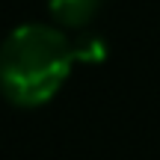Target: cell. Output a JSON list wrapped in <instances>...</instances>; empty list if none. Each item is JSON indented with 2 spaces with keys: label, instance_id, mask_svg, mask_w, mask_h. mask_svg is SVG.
Segmentation results:
<instances>
[{
  "label": "cell",
  "instance_id": "cell-3",
  "mask_svg": "<svg viewBox=\"0 0 160 160\" xmlns=\"http://www.w3.org/2000/svg\"><path fill=\"white\" fill-rule=\"evenodd\" d=\"M71 45H74V59H80V62H101L107 57L104 39L95 33H80Z\"/></svg>",
  "mask_w": 160,
  "mask_h": 160
},
{
  "label": "cell",
  "instance_id": "cell-2",
  "mask_svg": "<svg viewBox=\"0 0 160 160\" xmlns=\"http://www.w3.org/2000/svg\"><path fill=\"white\" fill-rule=\"evenodd\" d=\"M101 9V0H51V15L62 27H86Z\"/></svg>",
  "mask_w": 160,
  "mask_h": 160
},
{
  "label": "cell",
  "instance_id": "cell-1",
  "mask_svg": "<svg viewBox=\"0 0 160 160\" xmlns=\"http://www.w3.org/2000/svg\"><path fill=\"white\" fill-rule=\"evenodd\" d=\"M74 45L57 27L24 24L0 45V92L15 107L48 104L65 83Z\"/></svg>",
  "mask_w": 160,
  "mask_h": 160
}]
</instances>
